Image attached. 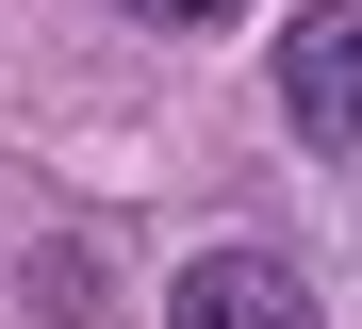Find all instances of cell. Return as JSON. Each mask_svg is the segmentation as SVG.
I'll use <instances>...</instances> for the list:
<instances>
[{"label":"cell","instance_id":"cell-3","mask_svg":"<svg viewBox=\"0 0 362 329\" xmlns=\"http://www.w3.org/2000/svg\"><path fill=\"white\" fill-rule=\"evenodd\" d=\"M33 313H66V329H83V313H99V263H83V247H49V263H33Z\"/></svg>","mask_w":362,"mask_h":329},{"label":"cell","instance_id":"cell-1","mask_svg":"<svg viewBox=\"0 0 362 329\" xmlns=\"http://www.w3.org/2000/svg\"><path fill=\"white\" fill-rule=\"evenodd\" d=\"M280 115H296V149H362V0L280 17Z\"/></svg>","mask_w":362,"mask_h":329},{"label":"cell","instance_id":"cell-2","mask_svg":"<svg viewBox=\"0 0 362 329\" xmlns=\"http://www.w3.org/2000/svg\"><path fill=\"white\" fill-rule=\"evenodd\" d=\"M165 329H329V313H313V280L280 247H198L165 280Z\"/></svg>","mask_w":362,"mask_h":329},{"label":"cell","instance_id":"cell-4","mask_svg":"<svg viewBox=\"0 0 362 329\" xmlns=\"http://www.w3.org/2000/svg\"><path fill=\"white\" fill-rule=\"evenodd\" d=\"M132 17H148V33H230L247 0H132Z\"/></svg>","mask_w":362,"mask_h":329}]
</instances>
